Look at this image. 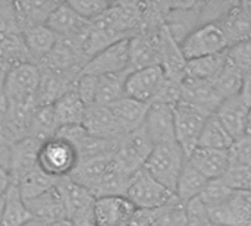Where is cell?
Listing matches in <instances>:
<instances>
[{
	"instance_id": "obj_28",
	"label": "cell",
	"mask_w": 251,
	"mask_h": 226,
	"mask_svg": "<svg viewBox=\"0 0 251 226\" xmlns=\"http://www.w3.org/2000/svg\"><path fill=\"white\" fill-rule=\"evenodd\" d=\"M207 184L209 181L187 162L179 175V179L175 188V197L182 206H185L191 200L199 199L201 193L206 190Z\"/></svg>"
},
{
	"instance_id": "obj_6",
	"label": "cell",
	"mask_w": 251,
	"mask_h": 226,
	"mask_svg": "<svg viewBox=\"0 0 251 226\" xmlns=\"http://www.w3.org/2000/svg\"><path fill=\"white\" fill-rule=\"evenodd\" d=\"M175 115V140L187 154V157L197 149L203 126L210 115L206 110L179 101L174 106Z\"/></svg>"
},
{
	"instance_id": "obj_34",
	"label": "cell",
	"mask_w": 251,
	"mask_h": 226,
	"mask_svg": "<svg viewBox=\"0 0 251 226\" xmlns=\"http://www.w3.org/2000/svg\"><path fill=\"white\" fill-rule=\"evenodd\" d=\"M244 76L246 75L241 71H238L235 66H232L226 59L225 66L222 68L219 75L212 81V84L219 93V96L222 97V100H225L228 97H234L240 94Z\"/></svg>"
},
{
	"instance_id": "obj_42",
	"label": "cell",
	"mask_w": 251,
	"mask_h": 226,
	"mask_svg": "<svg viewBox=\"0 0 251 226\" xmlns=\"http://www.w3.org/2000/svg\"><path fill=\"white\" fill-rule=\"evenodd\" d=\"M10 185H12V181H10L9 174L3 168H0V197L6 194Z\"/></svg>"
},
{
	"instance_id": "obj_4",
	"label": "cell",
	"mask_w": 251,
	"mask_h": 226,
	"mask_svg": "<svg viewBox=\"0 0 251 226\" xmlns=\"http://www.w3.org/2000/svg\"><path fill=\"white\" fill-rule=\"evenodd\" d=\"M151 150L153 143L149 138L144 126H141L118 140L116 149L112 154V163L119 171L132 176L144 168Z\"/></svg>"
},
{
	"instance_id": "obj_15",
	"label": "cell",
	"mask_w": 251,
	"mask_h": 226,
	"mask_svg": "<svg viewBox=\"0 0 251 226\" xmlns=\"http://www.w3.org/2000/svg\"><path fill=\"white\" fill-rule=\"evenodd\" d=\"M26 206L32 216V222L28 226H50L66 221L65 206L56 185L47 193L28 200Z\"/></svg>"
},
{
	"instance_id": "obj_25",
	"label": "cell",
	"mask_w": 251,
	"mask_h": 226,
	"mask_svg": "<svg viewBox=\"0 0 251 226\" xmlns=\"http://www.w3.org/2000/svg\"><path fill=\"white\" fill-rule=\"evenodd\" d=\"M110 110L118 122L119 129L125 135V134L132 132L144 125L149 104L140 103L129 97H124L119 101H116L115 104H112Z\"/></svg>"
},
{
	"instance_id": "obj_7",
	"label": "cell",
	"mask_w": 251,
	"mask_h": 226,
	"mask_svg": "<svg viewBox=\"0 0 251 226\" xmlns=\"http://www.w3.org/2000/svg\"><path fill=\"white\" fill-rule=\"evenodd\" d=\"M166 79L160 65L129 71L125 79V97L150 106L160 96Z\"/></svg>"
},
{
	"instance_id": "obj_26",
	"label": "cell",
	"mask_w": 251,
	"mask_h": 226,
	"mask_svg": "<svg viewBox=\"0 0 251 226\" xmlns=\"http://www.w3.org/2000/svg\"><path fill=\"white\" fill-rule=\"evenodd\" d=\"M218 25L228 41V47L251 40V19L241 9L240 1H237V4L218 22Z\"/></svg>"
},
{
	"instance_id": "obj_23",
	"label": "cell",
	"mask_w": 251,
	"mask_h": 226,
	"mask_svg": "<svg viewBox=\"0 0 251 226\" xmlns=\"http://www.w3.org/2000/svg\"><path fill=\"white\" fill-rule=\"evenodd\" d=\"M51 107H53V115L57 129L65 126L82 125L87 106L79 99L75 90H69L63 93L59 99H56L51 103Z\"/></svg>"
},
{
	"instance_id": "obj_40",
	"label": "cell",
	"mask_w": 251,
	"mask_h": 226,
	"mask_svg": "<svg viewBox=\"0 0 251 226\" xmlns=\"http://www.w3.org/2000/svg\"><path fill=\"white\" fill-rule=\"evenodd\" d=\"M75 91L87 107L94 104L96 103V94H97V76L81 74L78 81H76Z\"/></svg>"
},
{
	"instance_id": "obj_16",
	"label": "cell",
	"mask_w": 251,
	"mask_h": 226,
	"mask_svg": "<svg viewBox=\"0 0 251 226\" xmlns=\"http://www.w3.org/2000/svg\"><path fill=\"white\" fill-rule=\"evenodd\" d=\"M40 144L32 137H25L10 144L9 176L12 184H18L25 175L37 168V153Z\"/></svg>"
},
{
	"instance_id": "obj_30",
	"label": "cell",
	"mask_w": 251,
	"mask_h": 226,
	"mask_svg": "<svg viewBox=\"0 0 251 226\" xmlns=\"http://www.w3.org/2000/svg\"><path fill=\"white\" fill-rule=\"evenodd\" d=\"M126 75H128V72L97 76V94H96L94 104L110 107L112 104H115L116 101L124 99Z\"/></svg>"
},
{
	"instance_id": "obj_24",
	"label": "cell",
	"mask_w": 251,
	"mask_h": 226,
	"mask_svg": "<svg viewBox=\"0 0 251 226\" xmlns=\"http://www.w3.org/2000/svg\"><path fill=\"white\" fill-rule=\"evenodd\" d=\"M59 1H19L13 3L15 24L25 31L32 26L46 25L49 16L56 9Z\"/></svg>"
},
{
	"instance_id": "obj_3",
	"label": "cell",
	"mask_w": 251,
	"mask_h": 226,
	"mask_svg": "<svg viewBox=\"0 0 251 226\" xmlns=\"http://www.w3.org/2000/svg\"><path fill=\"white\" fill-rule=\"evenodd\" d=\"M41 84V71L38 65L25 62L13 66L3 82L1 94L6 104L37 103V94Z\"/></svg>"
},
{
	"instance_id": "obj_13",
	"label": "cell",
	"mask_w": 251,
	"mask_h": 226,
	"mask_svg": "<svg viewBox=\"0 0 251 226\" xmlns=\"http://www.w3.org/2000/svg\"><path fill=\"white\" fill-rule=\"evenodd\" d=\"M144 129L153 146L172 143L175 140V115L174 106L165 103H153L149 106L144 121Z\"/></svg>"
},
{
	"instance_id": "obj_31",
	"label": "cell",
	"mask_w": 251,
	"mask_h": 226,
	"mask_svg": "<svg viewBox=\"0 0 251 226\" xmlns=\"http://www.w3.org/2000/svg\"><path fill=\"white\" fill-rule=\"evenodd\" d=\"M232 143H234V138L224 128V125L215 116V113L210 115L209 119L206 121L204 126H203L197 147L209 149V150H225V151H228L231 149Z\"/></svg>"
},
{
	"instance_id": "obj_14",
	"label": "cell",
	"mask_w": 251,
	"mask_h": 226,
	"mask_svg": "<svg viewBox=\"0 0 251 226\" xmlns=\"http://www.w3.org/2000/svg\"><path fill=\"white\" fill-rule=\"evenodd\" d=\"M162 29L154 32H140L129 38V71L160 65Z\"/></svg>"
},
{
	"instance_id": "obj_45",
	"label": "cell",
	"mask_w": 251,
	"mask_h": 226,
	"mask_svg": "<svg viewBox=\"0 0 251 226\" xmlns=\"http://www.w3.org/2000/svg\"><path fill=\"white\" fill-rule=\"evenodd\" d=\"M3 207H4V196L0 197V226H1V218H3Z\"/></svg>"
},
{
	"instance_id": "obj_38",
	"label": "cell",
	"mask_w": 251,
	"mask_h": 226,
	"mask_svg": "<svg viewBox=\"0 0 251 226\" xmlns=\"http://www.w3.org/2000/svg\"><path fill=\"white\" fill-rule=\"evenodd\" d=\"M226 59L232 66L247 75L251 71V40L228 47Z\"/></svg>"
},
{
	"instance_id": "obj_37",
	"label": "cell",
	"mask_w": 251,
	"mask_h": 226,
	"mask_svg": "<svg viewBox=\"0 0 251 226\" xmlns=\"http://www.w3.org/2000/svg\"><path fill=\"white\" fill-rule=\"evenodd\" d=\"M69 6L85 21L94 22L99 19L112 4V1L104 0H71Z\"/></svg>"
},
{
	"instance_id": "obj_8",
	"label": "cell",
	"mask_w": 251,
	"mask_h": 226,
	"mask_svg": "<svg viewBox=\"0 0 251 226\" xmlns=\"http://www.w3.org/2000/svg\"><path fill=\"white\" fill-rule=\"evenodd\" d=\"M179 47L185 60H193L226 51L228 41L218 24H206L196 28Z\"/></svg>"
},
{
	"instance_id": "obj_22",
	"label": "cell",
	"mask_w": 251,
	"mask_h": 226,
	"mask_svg": "<svg viewBox=\"0 0 251 226\" xmlns=\"http://www.w3.org/2000/svg\"><path fill=\"white\" fill-rule=\"evenodd\" d=\"M22 41L29 60L38 65L54 49L59 37L47 25H38L22 31Z\"/></svg>"
},
{
	"instance_id": "obj_32",
	"label": "cell",
	"mask_w": 251,
	"mask_h": 226,
	"mask_svg": "<svg viewBox=\"0 0 251 226\" xmlns=\"http://www.w3.org/2000/svg\"><path fill=\"white\" fill-rule=\"evenodd\" d=\"M57 132V125L53 115L51 104H38L34 110L31 126H29V135L38 143H43Z\"/></svg>"
},
{
	"instance_id": "obj_41",
	"label": "cell",
	"mask_w": 251,
	"mask_h": 226,
	"mask_svg": "<svg viewBox=\"0 0 251 226\" xmlns=\"http://www.w3.org/2000/svg\"><path fill=\"white\" fill-rule=\"evenodd\" d=\"M238 96L247 104V107L251 109V71L244 76V81H243V85H241V90H240Z\"/></svg>"
},
{
	"instance_id": "obj_10",
	"label": "cell",
	"mask_w": 251,
	"mask_h": 226,
	"mask_svg": "<svg viewBox=\"0 0 251 226\" xmlns=\"http://www.w3.org/2000/svg\"><path fill=\"white\" fill-rule=\"evenodd\" d=\"M46 25L62 40H68L76 46L82 35L91 26V22L82 19L68 1H60L49 16Z\"/></svg>"
},
{
	"instance_id": "obj_20",
	"label": "cell",
	"mask_w": 251,
	"mask_h": 226,
	"mask_svg": "<svg viewBox=\"0 0 251 226\" xmlns=\"http://www.w3.org/2000/svg\"><path fill=\"white\" fill-rule=\"evenodd\" d=\"M249 110L250 107H247V104L241 100V97L234 96L222 100V103L218 106L215 112V116L224 125V128L231 134V137L237 140L246 135Z\"/></svg>"
},
{
	"instance_id": "obj_11",
	"label": "cell",
	"mask_w": 251,
	"mask_h": 226,
	"mask_svg": "<svg viewBox=\"0 0 251 226\" xmlns=\"http://www.w3.org/2000/svg\"><path fill=\"white\" fill-rule=\"evenodd\" d=\"M137 212L134 204L122 196L94 200V221L97 226H128Z\"/></svg>"
},
{
	"instance_id": "obj_17",
	"label": "cell",
	"mask_w": 251,
	"mask_h": 226,
	"mask_svg": "<svg viewBox=\"0 0 251 226\" xmlns=\"http://www.w3.org/2000/svg\"><path fill=\"white\" fill-rule=\"evenodd\" d=\"M187 162L199 171L207 181L222 179L231 166L229 153L225 150H209L197 147L188 157Z\"/></svg>"
},
{
	"instance_id": "obj_29",
	"label": "cell",
	"mask_w": 251,
	"mask_h": 226,
	"mask_svg": "<svg viewBox=\"0 0 251 226\" xmlns=\"http://www.w3.org/2000/svg\"><path fill=\"white\" fill-rule=\"evenodd\" d=\"M225 62H226V51L221 54H215V56L187 60L185 78L212 82L225 66Z\"/></svg>"
},
{
	"instance_id": "obj_44",
	"label": "cell",
	"mask_w": 251,
	"mask_h": 226,
	"mask_svg": "<svg viewBox=\"0 0 251 226\" xmlns=\"http://www.w3.org/2000/svg\"><path fill=\"white\" fill-rule=\"evenodd\" d=\"M246 135L251 137V109L249 110V116H247V124H246Z\"/></svg>"
},
{
	"instance_id": "obj_27",
	"label": "cell",
	"mask_w": 251,
	"mask_h": 226,
	"mask_svg": "<svg viewBox=\"0 0 251 226\" xmlns=\"http://www.w3.org/2000/svg\"><path fill=\"white\" fill-rule=\"evenodd\" d=\"M32 222L26 201L22 199L16 185H10L4 194L1 226H28Z\"/></svg>"
},
{
	"instance_id": "obj_9",
	"label": "cell",
	"mask_w": 251,
	"mask_h": 226,
	"mask_svg": "<svg viewBox=\"0 0 251 226\" xmlns=\"http://www.w3.org/2000/svg\"><path fill=\"white\" fill-rule=\"evenodd\" d=\"M129 72V38L119 40L93 57H90L81 69L84 75L103 76L112 74Z\"/></svg>"
},
{
	"instance_id": "obj_12",
	"label": "cell",
	"mask_w": 251,
	"mask_h": 226,
	"mask_svg": "<svg viewBox=\"0 0 251 226\" xmlns=\"http://www.w3.org/2000/svg\"><path fill=\"white\" fill-rule=\"evenodd\" d=\"M209 213L216 226H251V193L234 190L225 204Z\"/></svg>"
},
{
	"instance_id": "obj_36",
	"label": "cell",
	"mask_w": 251,
	"mask_h": 226,
	"mask_svg": "<svg viewBox=\"0 0 251 226\" xmlns=\"http://www.w3.org/2000/svg\"><path fill=\"white\" fill-rule=\"evenodd\" d=\"M184 226H216L207 207L200 199H194L184 206Z\"/></svg>"
},
{
	"instance_id": "obj_5",
	"label": "cell",
	"mask_w": 251,
	"mask_h": 226,
	"mask_svg": "<svg viewBox=\"0 0 251 226\" xmlns=\"http://www.w3.org/2000/svg\"><path fill=\"white\" fill-rule=\"evenodd\" d=\"M125 197L137 210L151 212L168 206L175 199V194L143 168L131 178Z\"/></svg>"
},
{
	"instance_id": "obj_39",
	"label": "cell",
	"mask_w": 251,
	"mask_h": 226,
	"mask_svg": "<svg viewBox=\"0 0 251 226\" xmlns=\"http://www.w3.org/2000/svg\"><path fill=\"white\" fill-rule=\"evenodd\" d=\"M228 153L232 166L251 168V137L244 135L234 140Z\"/></svg>"
},
{
	"instance_id": "obj_2",
	"label": "cell",
	"mask_w": 251,
	"mask_h": 226,
	"mask_svg": "<svg viewBox=\"0 0 251 226\" xmlns=\"http://www.w3.org/2000/svg\"><path fill=\"white\" fill-rule=\"evenodd\" d=\"M78 160L79 157L75 147L57 134L43 141L37 153V166L56 181L68 178Z\"/></svg>"
},
{
	"instance_id": "obj_43",
	"label": "cell",
	"mask_w": 251,
	"mask_h": 226,
	"mask_svg": "<svg viewBox=\"0 0 251 226\" xmlns=\"http://www.w3.org/2000/svg\"><path fill=\"white\" fill-rule=\"evenodd\" d=\"M240 6L244 10V13L251 19V0L250 1H240Z\"/></svg>"
},
{
	"instance_id": "obj_21",
	"label": "cell",
	"mask_w": 251,
	"mask_h": 226,
	"mask_svg": "<svg viewBox=\"0 0 251 226\" xmlns=\"http://www.w3.org/2000/svg\"><path fill=\"white\" fill-rule=\"evenodd\" d=\"M112 165V154H100L94 157L79 159L72 174L68 176L75 184L81 185L87 191H93L103 175Z\"/></svg>"
},
{
	"instance_id": "obj_19",
	"label": "cell",
	"mask_w": 251,
	"mask_h": 226,
	"mask_svg": "<svg viewBox=\"0 0 251 226\" xmlns=\"http://www.w3.org/2000/svg\"><path fill=\"white\" fill-rule=\"evenodd\" d=\"M82 126L88 134L101 140H118L124 135L110 107L100 104H91L87 107Z\"/></svg>"
},
{
	"instance_id": "obj_33",
	"label": "cell",
	"mask_w": 251,
	"mask_h": 226,
	"mask_svg": "<svg viewBox=\"0 0 251 226\" xmlns=\"http://www.w3.org/2000/svg\"><path fill=\"white\" fill-rule=\"evenodd\" d=\"M56 182H57L56 179L47 176V175L37 166L34 171H31L28 175H25L18 184H13V185L18 187V190H19L22 199H24L25 201H28V200H32V199H35V197H38V196L47 193L49 190H51V188L56 185Z\"/></svg>"
},
{
	"instance_id": "obj_35",
	"label": "cell",
	"mask_w": 251,
	"mask_h": 226,
	"mask_svg": "<svg viewBox=\"0 0 251 226\" xmlns=\"http://www.w3.org/2000/svg\"><path fill=\"white\" fill-rule=\"evenodd\" d=\"M232 193L234 190H231L222 179H216V181H209L206 190L201 193L199 199L207 207V210H212L225 204Z\"/></svg>"
},
{
	"instance_id": "obj_1",
	"label": "cell",
	"mask_w": 251,
	"mask_h": 226,
	"mask_svg": "<svg viewBox=\"0 0 251 226\" xmlns=\"http://www.w3.org/2000/svg\"><path fill=\"white\" fill-rule=\"evenodd\" d=\"M187 163V154L176 141L153 146L144 169L163 187L175 194L179 175Z\"/></svg>"
},
{
	"instance_id": "obj_18",
	"label": "cell",
	"mask_w": 251,
	"mask_h": 226,
	"mask_svg": "<svg viewBox=\"0 0 251 226\" xmlns=\"http://www.w3.org/2000/svg\"><path fill=\"white\" fill-rule=\"evenodd\" d=\"M182 103L191 104L209 113H215L218 106L222 103V97L216 91L212 82L184 78L181 84V100Z\"/></svg>"
}]
</instances>
